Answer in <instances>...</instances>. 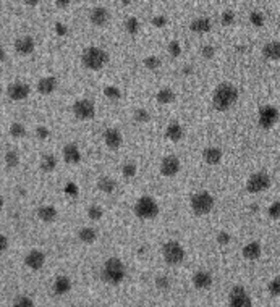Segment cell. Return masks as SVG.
<instances>
[{"mask_svg": "<svg viewBox=\"0 0 280 307\" xmlns=\"http://www.w3.org/2000/svg\"><path fill=\"white\" fill-rule=\"evenodd\" d=\"M238 97L240 94H238L236 86L228 81H224L217 86L214 92H212V107H214L217 112H228V110L238 102Z\"/></svg>", "mask_w": 280, "mask_h": 307, "instance_id": "cell-1", "label": "cell"}, {"mask_svg": "<svg viewBox=\"0 0 280 307\" xmlns=\"http://www.w3.org/2000/svg\"><path fill=\"white\" fill-rule=\"evenodd\" d=\"M125 276H126V267L118 257H111V259H107L104 265H102L101 280L104 281V283L117 286L125 280Z\"/></svg>", "mask_w": 280, "mask_h": 307, "instance_id": "cell-2", "label": "cell"}, {"mask_svg": "<svg viewBox=\"0 0 280 307\" xmlns=\"http://www.w3.org/2000/svg\"><path fill=\"white\" fill-rule=\"evenodd\" d=\"M81 63L84 68L93 70V71H99L109 63V53L101 47H88L84 49L81 53Z\"/></svg>", "mask_w": 280, "mask_h": 307, "instance_id": "cell-3", "label": "cell"}, {"mask_svg": "<svg viewBox=\"0 0 280 307\" xmlns=\"http://www.w3.org/2000/svg\"><path fill=\"white\" fill-rule=\"evenodd\" d=\"M133 212H135L136 217L141 220H152L159 215V205H157L154 198H151V196H143V198H139L136 201L135 207H133Z\"/></svg>", "mask_w": 280, "mask_h": 307, "instance_id": "cell-4", "label": "cell"}, {"mask_svg": "<svg viewBox=\"0 0 280 307\" xmlns=\"http://www.w3.org/2000/svg\"><path fill=\"white\" fill-rule=\"evenodd\" d=\"M162 257L168 265H180V263H183L186 253H185L183 246L178 241L170 239V241H167L162 246Z\"/></svg>", "mask_w": 280, "mask_h": 307, "instance_id": "cell-5", "label": "cell"}, {"mask_svg": "<svg viewBox=\"0 0 280 307\" xmlns=\"http://www.w3.org/2000/svg\"><path fill=\"white\" fill-rule=\"evenodd\" d=\"M214 205H216V199L208 191H199L191 196V210L196 215H199V217L212 212Z\"/></svg>", "mask_w": 280, "mask_h": 307, "instance_id": "cell-6", "label": "cell"}, {"mask_svg": "<svg viewBox=\"0 0 280 307\" xmlns=\"http://www.w3.org/2000/svg\"><path fill=\"white\" fill-rule=\"evenodd\" d=\"M271 184H272V178L269 173H266V171H256V173H253L248 178L246 191L251 194H259L267 191L271 188Z\"/></svg>", "mask_w": 280, "mask_h": 307, "instance_id": "cell-7", "label": "cell"}, {"mask_svg": "<svg viewBox=\"0 0 280 307\" xmlns=\"http://www.w3.org/2000/svg\"><path fill=\"white\" fill-rule=\"evenodd\" d=\"M71 110L80 121H89L96 116V103L91 99H78L73 103Z\"/></svg>", "mask_w": 280, "mask_h": 307, "instance_id": "cell-8", "label": "cell"}, {"mask_svg": "<svg viewBox=\"0 0 280 307\" xmlns=\"http://www.w3.org/2000/svg\"><path fill=\"white\" fill-rule=\"evenodd\" d=\"M279 121V108L274 105H264L259 110L258 115V125L263 130H272Z\"/></svg>", "mask_w": 280, "mask_h": 307, "instance_id": "cell-9", "label": "cell"}, {"mask_svg": "<svg viewBox=\"0 0 280 307\" xmlns=\"http://www.w3.org/2000/svg\"><path fill=\"white\" fill-rule=\"evenodd\" d=\"M228 304L232 307H251L253 301L245 288L236 285L228 293Z\"/></svg>", "mask_w": 280, "mask_h": 307, "instance_id": "cell-10", "label": "cell"}, {"mask_svg": "<svg viewBox=\"0 0 280 307\" xmlns=\"http://www.w3.org/2000/svg\"><path fill=\"white\" fill-rule=\"evenodd\" d=\"M29 94H31V88H29V84H26V83L16 81V83H11L7 86V96H8V99L13 102L26 101Z\"/></svg>", "mask_w": 280, "mask_h": 307, "instance_id": "cell-11", "label": "cell"}, {"mask_svg": "<svg viewBox=\"0 0 280 307\" xmlns=\"http://www.w3.org/2000/svg\"><path fill=\"white\" fill-rule=\"evenodd\" d=\"M180 168H181V162L180 158L176 155H167L164 157L161 160V167H159V171L162 176L166 178H172V176H176L180 173Z\"/></svg>", "mask_w": 280, "mask_h": 307, "instance_id": "cell-12", "label": "cell"}, {"mask_svg": "<svg viewBox=\"0 0 280 307\" xmlns=\"http://www.w3.org/2000/svg\"><path fill=\"white\" fill-rule=\"evenodd\" d=\"M24 265L33 272H39L46 265V254L41 249H31L24 256Z\"/></svg>", "mask_w": 280, "mask_h": 307, "instance_id": "cell-13", "label": "cell"}, {"mask_svg": "<svg viewBox=\"0 0 280 307\" xmlns=\"http://www.w3.org/2000/svg\"><path fill=\"white\" fill-rule=\"evenodd\" d=\"M15 51L18 55L28 57L36 51V41L33 36H21L15 41Z\"/></svg>", "mask_w": 280, "mask_h": 307, "instance_id": "cell-14", "label": "cell"}, {"mask_svg": "<svg viewBox=\"0 0 280 307\" xmlns=\"http://www.w3.org/2000/svg\"><path fill=\"white\" fill-rule=\"evenodd\" d=\"M62 157H63L65 163L78 165V163L81 162V151H80V147H78L75 143L65 144L63 149H62Z\"/></svg>", "mask_w": 280, "mask_h": 307, "instance_id": "cell-15", "label": "cell"}, {"mask_svg": "<svg viewBox=\"0 0 280 307\" xmlns=\"http://www.w3.org/2000/svg\"><path fill=\"white\" fill-rule=\"evenodd\" d=\"M109 20H111V13L104 7H94L89 11V21L97 28H104L109 23Z\"/></svg>", "mask_w": 280, "mask_h": 307, "instance_id": "cell-16", "label": "cell"}, {"mask_svg": "<svg viewBox=\"0 0 280 307\" xmlns=\"http://www.w3.org/2000/svg\"><path fill=\"white\" fill-rule=\"evenodd\" d=\"M212 275L208 270H198L196 273H193L191 276V283L196 290H209L212 286Z\"/></svg>", "mask_w": 280, "mask_h": 307, "instance_id": "cell-17", "label": "cell"}, {"mask_svg": "<svg viewBox=\"0 0 280 307\" xmlns=\"http://www.w3.org/2000/svg\"><path fill=\"white\" fill-rule=\"evenodd\" d=\"M57 86H58V81L56 76H44L39 79L38 84H36V91H38L41 96H51L56 92Z\"/></svg>", "mask_w": 280, "mask_h": 307, "instance_id": "cell-18", "label": "cell"}, {"mask_svg": "<svg viewBox=\"0 0 280 307\" xmlns=\"http://www.w3.org/2000/svg\"><path fill=\"white\" fill-rule=\"evenodd\" d=\"M102 138H104V143L109 149H118V147L123 144V136H121V133L117 128H109V130H106L104 134H102Z\"/></svg>", "mask_w": 280, "mask_h": 307, "instance_id": "cell-19", "label": "cell"}, {"mask_svg": "<svg viewBox=\"0 0 280 307\" xmlns=\"http://www.w3.org/2000/svg\"><path fill=\"white\" fill-rule=\"evenodd\" d=\"M222 157H224L222 149H219L216 146H209L203 151V160L208 165H219L222 162Z\"/></svg>", "mask_w": 280, "mask_h": 307, "instance_id": "cell-20", "label": "cell"}, {"mask_svg": "<svg viewBox=\"0 0 280 307\" xmlns=\"http://www.w3.org/2000/svg\"><path fill=\"white\" fill-rule=\"evenodd\" d=\"M52 290L56 296H63V294L70 293L71 290V280L66 275H58L56 280H54Z\"/></svg>", "mask_w": 280, "mask_h": 307, "instance_id": "cell-21", "label": "cell"}, {"mask_svg": "<svg viewBox=\"0 0 280 307\" xmlns=\"http://www.w3.org/2000/svg\"><path fill=\"white\" fill-rule=\"evenodd\" d=\"M36 215H38V218L41 220V222L54 223L58 217V212L54 205H41L38 210H36Z\"/></svg>", "mask_w": 280, "mask_h": 307, "instance_id": "cell-22", "label": "cell"}, {"mask_svg": "<svg viewBox=\"0 0 280 307\" xmlns=\"http://www.w3.org/2000/svg\"><path fill=\"white\" fill-rule=\"evenodd\" d=\"M183 136H185L183 126H181L178 121H172L166 128V138L168 141H172V143H178V141L183 139Z\"/></svg>", "mask_w": 280, "mask_h": 307, "instance_id": "cell-23", "label": "cell"}, {"mask_svg": "<svg viewBox=\"0 0 280 307\" xmlns=\"http://www.w3.org/2000/svg\"><path fill=\"white\" fill-rule=\"evenodd\" d=\"M241 254L246 260H258L261 254H263V248H261L258 241H251L241 249Z\"/></svg>", "mask_w": 280, "mask_h": 307, "instance_id": "cell-24", "label": "cell"}, {"mask_svg": "<svg viewBox=\"0 0 280 307\" xmlns=\"http://www.w3.org/2000/svg\"><path fill=\"white\" fill-rule=\"evenodd\" d=\"M190 29L193 31V33H198V34H206V33H209V31L212 29V21H211V18H208V16L196 18V20H193V21H191Z\"/></svg>", "mask_w": 280, "mask_h": 307, "instance_id": "cell-25", "label": "cell"}, {"mask_svg": "<svg viewBox=\"0 0 280 307\" xmlns=\"http://www.w3.org/2000/svg\"><path fill=\"white\" fill-rule=\"evenodd\" d=\"M263 55L267 60L279 61L280 60V42L279 41H271V42H267V44H264Z\"/></svg>", "mask_w": 280, "mask_h": 307, "instance_id": "cell-26", "label": "cell"}, {"mask_svg": "<svg viewBox=\"0 0 280 307\" xmlns=\"http://www.w3.org/2000/svg\"><path fill=\"white\" fill-rule=\"evenodd\" d=\"M118 188L117 181L113 180L111 176H102L97 180V189H99L101 193H106V194H112L115 193V189Z\"/></svg>", "mask_w": 280, "mask_h": 307, "instance_id": "cell-27", "label": "cell"}, {"mask_svg": "<svg viewBox=\"0 0 280 307\" xmlns=\"http://www.w3.org/2000/svg\"><path fill=\"white\" fill-rule=\"evenodd\" d=\"M39 167L42 171H46V173H52V171L57 168V157L54 155V154H44V155L41 157Z\"/></svg>", "mask_w": 280, "mask_h": 307, "instance_id": "cell-28", "label": "cell"}, {"mask_svg": "<svg viewBox=\"0 0 280 307\" xmlns=\"http://www.w3.org/2000/svg\"><path fill=\"white\" fill-rule=\"evenodd\" d=\"M78 239H80L83 244H93L97 239V233L94 228H91V226H83V228L78 230Z\"/></svg>", "mask_w": 280, "mask_h": 307, "instance_id": "cell-29", "label": "cell"}, {"mask_svg": "<svg viewBox=\"0 0 280 307\" xmlns=\"http://www.w3.org/2000/svg\"><path fill=\"white\" fill-rule=\"evenodd\" d=\"M175 99H176L175 92L172 89H168V88L161 89L156 96V101H157V103H161V105H168V103L175 102Z\"/></svg>", "mask_w": 280, "mask_h": 307, "instance_id": "cell-30", "label": "cell"}, {"mask_svg": "<svg viewBox=\"0 0 280 307\" xmlns=\"http://www.w3.org/2000/svg\"><path fill=\"white\" fill-rule=\"evenodd\" d=\"M8 131H10V136L13 138V139H23V138L28 136L26 126H24L23 123H20V121L11 123L10 128H8Z\"/></svg>", "mask_w": 280, "mask_h": 307, "instance_id": "cell-31", "label": "cell"}, {"mask_svg": "<svg viewBox=\"0 0 280 307\" xmlns=\"http://www.w3.org/2000/svg\"><path fill=\"white\" fill-rule=\"evenodd\" d=\"M3 162H5V165H7V168H10V170L16 168L18 165H20V154H18L16 151H7L3 155Z\"/></svg>", "mask_w": 280, "mask_h": 307, "instance_id": "cell-32", "label": "cell"}, {"mask_svg": "<svg viewBox=\"0 0 280 307\" xmlns=\"http://www.w3.org/2000/svg\"><path fill=\"white\" fill-rule=\"evenodd\" d=\"M125 29L130 36H136L139 33V20L136 16H128L125 20Z\"/></svg>", "mask_w": 280, "mask_h": 307, "instance_id": "cell-33", "label": "cell"}, {"mask_svg": "<svg viewBox=\"0 0 280 307\" xmlns=\"http://www.w3.org/2000/svg\"><path fill=\"white\" fill-rule=\"evenodd\" d=\"M143 63H144V66H146L148 70L156 71V70L161 68L162 60H161L159 57H156V55H149V57H146V58L143 60Z\"/></svg>", "mask_w": 280, "mask_h": 307, "instance_id": "cell-34", "label": "cell"}, {"mask_svg": "<svg viewBox=\"0 0 280 307\" xmlns=\"http://www.w3.org/2000/svg\"><path fill=\"white\" fill-rule=\"evenodd\" d=\"M104 217V208L101 205H89L88 207V218L94 220V222H99V220Z\"/></svg>", "mask_w": 280, "mask_h": 307, "instance_id": "cell-35", "label": "cell"}, {"mask_svg": "<svg viewBox=\"0 0 280 307\" xmlns=\"http://www.w3.org/2000/svg\"><path fill=\"white\" fill-rule=\"evenodd\" d=\"M249 23H251L254 28H263L264 26V15L258 10L251 11V13H249Z\"/></svg>", "mask_w": 280, "mask_h": 307, "instance_id": "cell-36", "label": "cell"}, {"mask_svg": "<svg viewBox=\"0 0 280 307\" xmlns=\"http://www.w3.org/2000/svg\"><path fill=\"white\" fill-rule=\"evenodd\" d=\"M138 173V167L136 163L133 162H126L123 167H121V175H123L125 178H135Z\"/></svg>", "mask_w": 280, "mask_h": 307, "instance_id": "cell-37", "label": "cell"}, {"mask_svg": "<svg viewBox=\"0 0 280 307\" xmlns=\"http://www.w3.org/2000/svg\"><path fill=\"white\" fill-rule=\"evenodd\" d=\"M104 96L107 97V99L111 101H118L121 97V92L120 89L117 88V86H106L104 88Z\"/></svg>", "mask_w": 280, "mask_h": 307, "instance_id": "cell-38", "label": "cell"}, {"mask_svg": "<svg viewBox=\"0 0 280 307\" xmlns=\"http://www.w3.org/2000/svg\"><path fill=\"white\" fill-rule=\"evenodd\" d=\"M170 285H172V281H170V278H168L167 275L156 276V286L159 288V290L167 291V290H170Z\"/></svg>", "mask_w": 280, "mask_h": 307, "instance_id": "cell-39", "label": "cell"}, {"mask_svg": "<svg viewBox=\"0 0 280 307\" xmlns=\"http://www.w3.org/2000/svg\"><path fill=\"white\" fill-rule=\"evenodd\" d=\"M221 23H222V26H232V24L235 23V11L225 10L221 16Z\"/></svg>", "mask_w": 280, "mask_h": 307, "instance_id": "cell-40", "label": "cell"}, {"mask_svg": "<svg viewBox=\"0 0 280 307\" xmlns=\"http://www.w3.org/2000/svg\"><path fill=\"white\" fill-rule=\"evenodd\" d=\"M135 120L138 121V123H148L149 120H151V115H149V112L148 110H144V108H136L135 110Z\"/></svg>", "mask_w": 280, "mask_h": 307, "instance_id": "cell-41", "label": "cell"}, {"mask_svg": "<svg viewBox=\"0 0 280 307\" xmlns=\"http://www.w3.org/2000/svg\"><path fill=\"white\" fill-rule=\"evenodd\" d=\"M168 53L172 55L173 58H178L181 55V46L178 41H170L168 44Z\"/></svg>", "mask_w": 280, "mask_h": 307, "instance_id": "cell-42", "label": "cell"}, {"mask_svg": "<svg viewBox=\"0 0 280 307\" xmlns=\"http://www.w3.org/2000/svg\"><path fill=\"white\" fill-rule=\"evenodd\" d=\"M36 138H38L39 141H46L51 138V130H49L47 126L44 125H39L38 128H36Z\"/></svg>", "mask_w": 280, "mask_h": 307, "instance_id": "cell-43", "label": "cell"}, {"mask_svg": "<svg viewBox=\"0 0 280 307\" xmlns=\"http://www.w3.org/2000/svg\"><path fill=\"white\" fill-rule=\"evenodd\" d=\"M13 304L18 306V307H33L36 303L29 296H18Z\"/></svg>", "mask_w": 280, "mask_h": 307, "instance_id": "cell-44", "label": "cell"}, {"mask_svg": "<svg viewBox=\"0 0 280 307\" xmlns=\"http://www.w3.org/2000/svg\"><path fill=\"white\" fill-rule=\"evenodd\" d=\"M151 23H152V26H156V28H166L168 24V18L166 15H157L152 18Z\"/></svg>", "mask_w": 280, "mask_h": 307, "instance_id": "cell-45", "label": "cell"}, {"mask_svg": "<svg viewBox=\"0 0 280 307\" xmlns=\"http://www.w3.org/2000/svg\"><path fill=\"white\" fill-rule=\"evenodd\" d=\"M267 213H269L271 218L279 220V218H280V202L276 201L272 205H269V208H267Z\"/></svg>", "mask_w": 280, "mask_h": 307, "instance_id": "cell-46", "label": "cell"}, {"mask_svg": "<svg viewBox=\"0 0 280 307\" xmlns=\"http://www.w3.org/2000/svg\"><path fill=\"white\" fill-rule=\"evenodd\" d=\"M216 239H217V244L227 246V244H230V241H232V236H230V233H227V231H219Z\"/></svg>", "mask_w": 280, "mask_h": 307, "instance_id": "cell-47", "label": "cell"}, {"mask_svg": "<svg viewBox=\"0 0 280 307\" xmlns=\"http://www.w3.org/2000/svg\"><path fill=\"white\" fill-rule=\"evenodd\" d=\"M269 293L272 296H279L280 294V276H276L269 283Z\"/></svg>", "mask_w": 280, "mask_h": 307, "instance_id": "cell-48", "label": "cell"}, {"mask_svg": "<svg viewBox=\"0 0 280 307\" xmlns=\"http://www.w3.org/2000/svg\"><path fill=\"white\" fill-rule=\"evenodd\" d=\"M201 55L206 58V60H211V58H214V55H216V49L212 47V46H203L201 47Z\"/></svg>", "mask_w": 280, "mask_h": 307, "instance_id": "cell-49", "label": "cell"}, {"mask_svg": "<svg viewBox=\"0 0 280 307\" xmlns=\"http://www.w3.org/2000/svg\"><path fill=\"white\" fill-rule=\"evenodd\" d=\"M65 193L71 196V198H76L78 194H80V189H78V186L75 183H66V186H65Z\"/></svg>", "mask_w": 280, "mask_h": 307, "instance_id": "cell-50", "label": "cell"}, {"mask_svg": "<svg viewBox=\"0 0 280 307\" xmlns=\"http://www.w3.org/2000/svg\"><path fill=\"white\" fill-rule=\"evenodd\" d=\"M10 248V239L7 235H3V233H0V253H5Z\"/></svg>", "mask_w": 280, "mask_h": 307, "instance_id": "cell-51", "label": "cell"}, {"mask_svg": "<svg viewBox=\"0 0 280 307\" xmlns=\"http://www.w3.org/2000/svg\"><path fill=\"white\" fill-rule=\"evenodd\" d=\"M56 34L58 36V38H63V36L68 34V29H66L65 24H62V23H56Z\"/></svg>", "mask_w": 280, "mask_h": 307, "instance_id": "cell-52", "label": "cell"}, {"mask_svg": "<svg viewBox=\"0 0 280 307\" xmlns=\"http://www.w3.org/2000/svg\"><path fill=\"white\" fill-rule=\"evenodd\" d=\"M56 7L57 8H68L70 7V0H57Z\"/></svg>", "mask_w": 280, "mask_h": 307, "instance_id": "cell-53", "label": "cell"}, {"mask_svg": "<svg viewBox=\"0 0 280 307\" xmlns=\"http://www.w3.org/2000/svg\"><path fill=\"white\" fill-rule=\"evenodd\" d=\"M39 5V2H34V0H29V2H24V7H31V8H34V7H38Z\"/></svg>", "mask_w": 280, "mask_h": 307, "instance_id": "cell-54", "label": "cell"}, {"mask_svg": "<svg viewBox=\"0 0 280 307\" xmlns=\"http://www.w3.org/2000/svg\"><path fill=\"white\" fill-rule=\"evenodd\" d=\"M181 71H183V75H191V73H193V66L188 65V66H185V68L181 70Z\"/></svg>", "mask_w": 280, "mask_h": 307, "instance_id": "cell-55", "label": "cell"}, {"mask_svg": "<svg viewBox=\"0 0 280 307\" xmlns=\"http://www.w3.org/2000/svg\"><path fill=\"white\" fill-rule=\"evenodd\" d=\"M3 60H5V51H3V47L0 46V63H2Z\"/></svg>", "mask_w": 280, "mask_h": 307, "instance_id": "cell-56", "label": "cell"}, {"mask_svg": "<svg viewBox=\"0 0 280 307\" xmlns=\"http://www.w3.org/2000/svg\"><path fill=\"white\" fill-rule=\"evenodd\" d=\"M3 205H5V199L2 198V196H0V212H2V208H3Z\"/></svg>", "mask_w": 280, "mask_h": 307, "instance_id": "cell-57", "label": "cell"}, {"mask_svg": "<svg viewBox=\"0 0 280 307\" xmlns=\"http://www.w3.org/2000/svg\"><path fill=\"white\" fill-rule=\"evenodd\" d=\"M0 136H2V133H0Z\"/></svg>", "mask_w": 280, "mask_h": 307, "instance_id": "cell-58", "label": "cell"}]
</instances>
